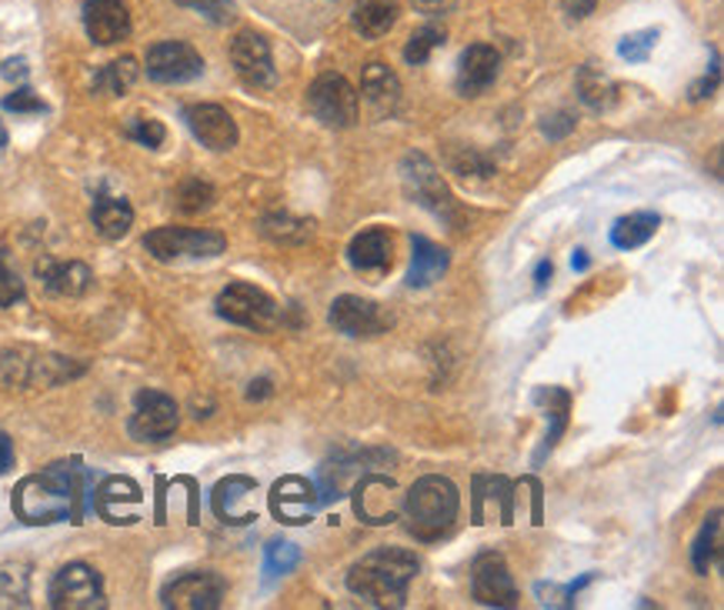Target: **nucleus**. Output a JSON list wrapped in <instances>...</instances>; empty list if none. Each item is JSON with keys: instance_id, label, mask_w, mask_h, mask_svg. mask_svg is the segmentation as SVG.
<instances>
[{"instance_id": "1", "label": "nucleus", "mask_w": 724, "mask_h": 610, "mask_svg": "<svg viewBox=\"0 0 724 610\" xmlns=\"http://www.w3.org/2000/svg\"><path fill=\"white\" fill-rule=\"evenodd\" d=\"M421 564L408 548H378L348 571V591L374 608H401Z\"/></svg>"}, {"instance_id": "2", "label": "nucleus", "mask_w": 724, "mask_h": 610, "mask_svg": "<svg viewBox=\"0 0 724 610\" xmlns=\"http://www.w3.org/2000/svg\"><path fill=\"white\" fill-rule=\"evenodd\" d=\"M80 471L74 464H50L13 488V514L23 524H57L74 514Z\"/></svg>"}, {"instance_id": "3", "label": "nucleus", "mask_w": 724, "mask_h": 610, "mask_svg": "<svg viewBox=\"0 0 724 610\" xmlns=\"http://www.w3.org/2000/svg\"><path fill=\"white\" fill-rule=\"evenodd\" d=\"M458 511H461V494L454 488V481L441 478V474H428L421 478L408 494H404V521H408V531L431 544L438 538H444L454 521H458Z\"/></svg>"}, {"instance_id": "4", "label": "nucleus", "mask_w": 724, "mask_h": 610, "mask_svg": "<svg viewBox=\"0 0 724 610\" xmlns=\"http://www.w3.org/2000/svg\"><path fill=\"white\" fill-rule=\"evenodd\" d=\"M217 314L237 327L257 331V334H271L281 327V307L271 294H264L254 284H227L217 294Z\"/></svg>"}, {"instance_id": "5", "label": "nucleus", "mask_w": 724, "mask_h": 610, "mask_svg": "<svg viewBox=\"0 0 724 610\" xmlns=\"http://www.w3.org/2000/svg\"><path fill=\"white\" fill-rule=\"evenodd\" d=\"M147 254L157 260H207L224 254L227 240L217 230H197V227H157L144 237Z\"/></svg>"}, {"instance_id": "6", "label": "nucleus", "mask_w": 724, "mask_h": 610, "mask_svg": "<svg viewBox=\"0 0 724 610\" xmlns=\"http://www.w3.org/2000/svg\"><path fill=\"white\" fill-rule=\"evenodd\" d=\"M84 367L70 364L67 357L33 354V351H7L0 354V377L10 387H53L60 381L77 377Z\"/></svg>"}, {"instance_id": "7", "label": "nucleus", "mask_w": 724, "mask_h": 610, "mask_svg": "<svg viewBox=\"0 0 724 610\" xmlns=\"http://www.w3.org/2000/svg\"><path fill=\"white\" fill-rule=\"evenodd\" d=\"M307 110L331 130H348L358 120V90L344 73H321L307 90Z\"/></svg>"}, {"instance_id": "8", "label": "nucleus", "mask_w": 724, "mask_h": 610, "mask_svg": "<svg viewBox=\"0 0 724 610\" xmlns=\"http://www.w3.org/2000/svg\"><path fill=\"white\" fill-rule=\"evenodd\" d=\"M50 608L53 610H100L107 608L104 601V581L100 574L84 564V561H74V564H63L53 581H50Z\"/></svg>"}, {"instance_id": "9", "label": "nucleus", "mask_w": 724, "mask_h": 610, "mask_svg": "<svg viewBox=\"0 0 724 610\" xmlns=\"http://www.w3.org/2000/svg\"><path fill=\"white\" fill-rule=\"evenodd\" d=\"M227 584L214 571H187L164 584L160 604L170 610H217L224 604Z\"/></svg>"}, {"instance_id": "10", "label": "nucleus", "mask_w": 724, "mask_h": 610, "mask_svg": "<svg viewBox=\"0 0 724 610\" xmlns=\"http://www.w3.org/2000/svg\"><path fill=\"white\" fill-rule=\"evenodd\" d=\"M144 70L154 83H187L204 73V57L187 40H160L147 50Z\"/></svg>"}, {"instance_id": "11", "label": "nucleus", "mask_w": 724, "mask_h": 610, "mask_svg": "<svg viewBox=\"0 0 724 610\" xmlns=\"http://www.w3.org/2000/svg\"><path fill=\"white\" fill-rule=\"evenodd\" d=\"M180 424V411L174 404V397L160 394V391H140L134 397V414H130V437L154 444V441H167Z\"/></svg>"}, {"instance_id": "12", "label": "nucleus", "mask_w": 724, "mask_h": 610, "mask_svg": "<svg viewBox=\"0 0 724 610\" xmlns=\"http://www.w3.org/2000/svg\"><path fill=\"white\" fill-rule=\"evenodd\" d=\"M401 180H404L408 194H411L421 207H428L434 217H444V220L454 217V200H451V194H448V187H444L438 167H434L424 154H408V157H404V164H401Z\"/></svg>"}, {"instance_id": "13", "label": "nucleus", "mask_w": 724, "mask_h": 610, "mask_svg": "<svg viewBox=\"0 0 724 610\" xmlns=\"http://www.w3.org/2000/svg\"><path fill=\"white\" fill-rule=\"evenodd\" d=\"M327 321H331L334 331H341V334H348V337H378V334H384V331L394 324V317H391L381 304L364 301V297H354V294L337 297V301L331 304Z\"/></svg>"}, {"instance_id": "14", "label": "nucleus", "mask_w": 724, "mask_h": 610, "mask_svg": "<svg viewBox=\"0 0 724 610\" xmlns=\"http://www.w3.org/2000/svg\"><path fill=\"white\" fill-rule=\"evenodd\" d=\"M231 63H234L237 77L251 87H274L277 83L271 43L257 30H241L231 40Z\"/></svg>"}, {"instance_id": "15", "label": "nucleus", "mask_w": 724, "mask_h": 610, "mask_svg": "<svg viewBox=\"0 0 724 610\" xmlns=\"http://www.w3.org/2000/svg\"><path fill=\"white\" fill-rule=\"evenodd\" d=\"M471 594L478 604L485 608H515L518 604V588H515V578L505 564L501 554L488 551L474 561V571H471Z\"/></svg>"}, {"instance_id": "16", "label": "nucleus", "mask_w": 724, "mask_h": 610, "mask_svg": "<svg viewBox=\"0 0 724 610\" xmlns=\"http://www.w3.org/2000/svg\"><path fill=\"white\" fill-rule=\"evenodd\" d=\"M321 508V498H317V488L314 481L301 478V474H287L274 484L271 491V514L281 521V524H307Z\"/></svg>"}, {"instance_id": "17", "label": "nucleus", "mask_w": 724, "mask_h": 610, "mask_svg": "<svg viewBox=\"0 0 724 610\" xmlns=\"http://www.w3.org/2000/svg\"><path fill=\"white\" fill-rule=\"evenodd\" d=\"M184 120L190 134L207 147V150H231L237 147V124L221 104H190L184 107Z\"/></svg>"}, {"instance_id": "18", "label": "nucleus", "mask_w": 724, "mask_h": 610, "mask_svg": "<svg viewBox=\"0 0 724 610\" xmlns=\"http://www.w3.org/2000/svg\"><path fill=\"white\" fill-rule=\"evenodd\" d=\"M84 30L94 43L110 47L130 37V13L124 0H84Z\"/></svg>"}, {"instance_id": "19", "label": "nucleus", "mask_w": 724, "mask_h": 610, "mask_svg": "<svg viewBox=\"0 0 724 610\" xmlns=\"http://www.w3.org/2000/svg\"><path fill=\"white\" fill-rule=\"evenodd\" d=\"M498 70H501V53L491 43H471L458 63V90L464 97H478L498 80Z\"/></svg>"}, {"instance_id": "20", "label": "nucleus", "mask_w": 724, "mask_h": 610, "mask_svg": "<svg viewBox=\"0 0 724 610\" xmlns=\"http://www.w3.org/2000/svg\"><path fill=\"white\" fill-rule=\"evenodd\" d=\"M37 277L50 297H80L90 291L94 274L80 260H37Z\"/></svg>"}, {"instance_id": "21", "label": "nucleus", "mask_w": 724, "mask_h": 610, "mask_svg": "<svg viewBox=\"0 0 724 610\" xmlns=\"http://www.w3.org/2000/svg\"><path fill=\"white\" fill-rule=\"evenodd\" d=\"M361 94L364 104L374 110V117H391L401 104V80L388 63H368L361 73Z\"/></svg>"}, {"instance_id": "22", "label": "nucleus", "mask_w": 724, "mask_h": 610, "mask_svg": "<svg viewBox=\"0 0 724 610\" xmlns=\"http://www.w3.org/2000/svg\"><path fill=\"white\" fill-rule=\"evenodd\" d=\"M257 491V481L254 478H244V474H231L224 478L217 488H214V498H211V508L214 514L224 521V524H251L257 521L254 511H244L241 504Z\"/></svg>"}, {"instance_id": "23", "label": "nucleus", "mask_w": 724, "mask_h": 610, "mask_svg": "<svg viewBox=\"0 0 724 610\" xmlns=\"http://www.w3.org/2000/svg\"><path fill=\"white\" fill-rule=\"evenodd\" d=\"M140 504V488L130 478H107L97 494H94V508L104 521L110 524H134V514L124 508Z\"/></svg>"}, {"instance_id": "24", "label": "nucleus", "mask_w": 724, "mask_h": 610, "mask_svg": "<svg viewBox=\"0 0 724 610\" xmlns=\"http://www.w3.org/2000/svg\"><path fill=\"white\" fill-rule=\"evenodd\" d=\"M391 257H394V240L384 227L361 230L348 247V260L354 270H388Z\"/></svg>"}, {"instance_id": "25", "label": "nucleus", "mask_w": 724, "mask_h": 610, "mask_svg": "<svg viewBox=\"0 0 724 610\" xmlns=\"http://www.w3.org/2000/svg\"><path fill=\"white\" fill-rule=\"evenodd\" d=\"M451 257L444 247L431 244L428 237H411V267H408V287L411 291H421V287H431L444 270H448Z\"/></svg>"}, {"instance_id": "26", "label": "nucleus", "mask_w": 724, "mask_h": 610, "mask_svg": "<svg viewBox=\"0 0 724 610\" xmlns=\"http://www.w3.org/2000/svg\"><path fill=\"white\" fill-rule=\"evenodd\" d=\"M90 220H94L100 237L120 240L134 227V207L124 197H100V200H94Z\"/></svg>"}, {"instance_id": "27", "label": "nucleus", "mask_w": 724, "mask_h": 610, "mask_svg": "<svg viewBox=\"0 0 724 610\" xmlns=\"http://www.w3.org/2000/svg\"><path fill=\"white\" fill-rule=\"evenodd\" d=\"M398 17H401V10L394 0H361L354 7V30L368 40H378V37L394 30Z\"/></svg>"}, {"instance_id": "28", "label": "nucleus", "mask_w": 724, "mask_h": 610, "mask_svg": "<svg viewBox=\"0 0 724 610\" xmlns=\"http://www.w3.org/2000/svg\"><path fill=\"white\" fill-rule=\"evenodd\" d=\"M578 94H581V104H585V107H591V110H608V107L615 104V97H618V87H615V80H612L601 67L585 63V67L578 70Z\"/></svg>"}, {"instance_id": "29", "label": "nucleus", "mask_w": 724, "mask_h": 610, "mask_svg": "<svg viewBox=\"0 0 724 610\" xmlns=\"http://www.w3.org/2000/svg\"><path fill=\"white\" fill-rule=\"evenodd\" d=\"M718 561H722V511H712L692 544V564L698 574H712Z\"/></svg>"}, {"instance_id": "30", "label": "nucleus", "mask_w": 724, "mask_h": 610, "mask_svg": "<svg viewBox=\"0 0 724 610\" xmlns=\"http://www.w3.org/2000/svg\"><path fill=\"white\" fill-rule=\"evenodd\" d=\"M658 224H662L658 214H648V210L628 214V217H622V220L612 227V244H615L618 250H635V247H642V244H648V240L655 237Z\"/></svg>"}, {"instance_id": "31", "label": "nucleus", "mask_w": 724, "mask_h": 610, "mask_svg": "<svg viewBox=\"0 0 724 610\" xmlns=\"http://www.w3.org/2000/svg\"><path fill=\"white\" fill-rule=\"evenodd\" d=\"M134 83H137V60H134V57H117V60L104 63V67L94 73V90H97V94L124 97Z\"/></svg>"}, {"instance_id": "32", "label": "nucleus", "mask_w": 724, "mask_h": 610, "mask_svg": "<svg viewBox=\"0 0 724 610\" xmlns=\"http://www.w3.org/2000/svg\"><path fill=\"white\" fill-rule=\"evenodd\" d=\"M261 234L274 244H307L314 234V224L291 217V214H267L261 220Z\"/></svg>"}, {"instance_id": "33", "label": "nucleus", "mask_w": 724, "mask_h": 610, "mask_svg": "<svg viewBox=\"0 0 724 610\" xmlns=\"http://www.w3.org/2000/svg\"><path fill=\"white\" fill-rule=\"evenodd\" d=\"M297 564H301V548L297 544H291V541H271L264 548V574L267 578L291 574Z\"/></svg>"}, {"instance_id": "34", "label": "nucleus", "mask_w": 724, "mask_h": 610, "mask_svg": "<svg viewBox=\"0 0 724 610\" xmlns=\"http://www.w3.org/2000/svg\"><path fill=\"white\" fill-rule=\"evenodd\" d=\"M441 43H444V30L434 27V23H428V27H421V30L411 33V40H408V47H404V60L414 63V67H421V63H428L431 50L441 47Z\"/></svg>"}, {"instance_id": "35", "label": "nucleus", "mask_w": 724, "mask_h": 610, "mask_svg": "<svg viewBox=\"0 0 724 610\" xmlns=\"http://www.w3.org/2000/svg\"><path fill=\"white\" fill-rule=\"evenodd\" d=\"M658 27H648V30H635V33H628V37H622V43H618V53L628 60V63H645L648 57H652V50L658 47Z\"/></svg>"}, {"instance_id": "36", "label": "nucleus", "mask_w": 724, "mask_h": 610, "mask_svg": "<svg viewBox=\"0 0 724 610\" xmlns=\"http://www.w3.org/2000/svg\"><path fill=\"white\" fill-rule=\"evenodd\" d=\"M211 204H214V187H211V184H204V180H197V177H190V180L180 184V190H177V207H180L184 214H200V210H207Z\"/></svg>"}, {"instance_id": "37", "label": "nucleus", "mask_w": 724, "mask_h": 610, "mask_svg": "<svg viewBox=\"0 0 724 610\" xmlns=\"http://www.w3.org/2000/svg\"><path fill=\"white\" fill-rule=\"evenodd\" d=\"M124 134H127L130 140H137L140 147H150V150H157V147L164 144V137H167L164 124L154 120V117H130L127 127H124Z\"/></svg>"}, {"instance_id": "38", "label": "nucleus", "mask_w": 724, "mask_h": 610, "mask_svg": "<svg viewBox=\"0 0 724 610\" xmlns=\"http://www.w3.org/2000/svg\"><path fill=\"white\" fill-rule=\"evenodd\" d=\"M555 411H548L551 414V431H548V437H545V444H541V451L535 454V464H541L551 451H555V444H558V437L565 434V427H568V407H571V397L565 394V391H558V397H555Z\"/></svg>"}, {"instance_id": "39", "label": "nucleus", "mask_w": 724, "mask_h": 610, "mask_svg": "<svg viewBox=\"0 0 724 610\" xmlns=\"http://www.w3.org/2000/svg\"><path fill=\"white\" fill-rule=\"evenodd\" d=\"M27 604V574L20 568L0 571V608H23Z\"/></svg>"}, {"instance_id": "40", "label": "nucleus", "mask_w": 724, "mask_h": 610, "mask_svg": "<svg viewBox=\"0 0 724 610\" xmlns=\"http://www.w3.org/2000/svg\"><path fill=\"white\" fill-rule=\"evenodd\" d=\"M23 294H27V287H23L20 274L13 270L7 250H0V307H10V304L23 301Z\"/></svg>"}, {"instance_id": "41", "label": "nucleus", "mask_w": 724, "mask_h": 610, "mask_svg": "<svg viewBox=\"0 0 724 610\" xmlns=\"http://www.w3.org/2000/svg\"><path fill=\"white\" fill-rule=\"evenodd\" d=\"M177 7H187L200 17H207L211 23H231L237 17L234 0H174Z\"/></svg>"}, {"instance_id": "42", "label": "nucleus", "mask_w": 724, "mask_h": 610, "mask_svg": "<svg viewBox=\"0 0 724 610\" xmlns=\"http://www.w3.org/2000/svg\"><path fill=\"white\" fill-rule=\"evenodd\" d=\"M0 107H3V110H13V114H47V104H43L30 87H20V90L7 94V97L0 100Z\"/></svg>"}, {"instance_id": "43", "label": "nucleus", "mask_w": 724, "mask_h": 610, "mask_svg": "<svg viewBox=\"0 0 724 610\" xmlns=\"http://www.w3.org/2000/svg\"><path fill=\"white\" fill-rule=\"evenodd\" d=\"M575 124H578V120H575L568 110H558V114L545 117L541 130H545V137H548V140H561V137H568V134L575 130Z\"/></svg>"}, {"instance_id": "44", "label": "nucleus", "mask_w": 724, "mask_h": 610, "mask_svg": "<svg viewBox=\"0 0 724 610\" xmlns=\"http://www.w3.org/2000/svg\"><path fill=\"white\" fill-rule=\"evenodd\" d=\"M451 167H454L461 177H468V174L488 177V174H491V160H488V157H481V154H474V150H468L464 157H454V160H451Z\"/></svg>"}, {"instance_id": "45", "label": "nucleus", "mask_w": 724, "mask_h": 610, "mask_svg": "<svg viewBox=\"0 0 724 610\" xmlns=\"http://www.w3.org/2000/svg\"><path fill=\"white\" fill-rule=\"evenodd\" d=\"M27 73H30V70H27V60H23V57H10V60L0 63V77H3V80H27Z\"/></svg>"}, {"instance_id": "46", "label": "nucleus", "mask_w": 724, "mask_h": 610, "mask_svg": "<svg viewBox=\"0 0 724 610\" xmlns=\"http://www.w3.org/2000/svg\"><path fill=\"white\" fill-rule=\"evenodd\" d=\"M411 3H414V10H421V13H428V17H441V13L454 10L458 0H411Z\"/></svg>"}, {"instance_id": "47", "label": "nucleus", "mask_w": 724, "mask_h": 610, "mask_svg": "<svg viewBox=\"0 0 724 610\" xmlns=\"http://www.w3.org/2000/svg\"><path fill=\"white\" fill-rule=\"evenodd\" d=\"M561 3H565V13L575 17V20H585L598 7V0H561Z\"/></svg>"}, {"instance_id": "48", "label": "nucleus", "mask_w": 724, "mask_h": 610, "mask_svg": "<svg viewBox=\"0 0 724 610\" xmlns=\"http://www.w3.org/2000/svg\"><path fill=\"white\" fill-rule=\"evenodd\" d=\"M13 468V444L7 434H0V474H7Z\"/></svg>"}, {"instance_id": "49", "label": "nucleus", "mask_w": 724, "mask_h": 610, "mask_svg": "<svg viewBox=\"0 0 724 610\" xmlns=\"http://www.w3.org/2000/svg\"><path fill=\"white\" fill-rule=\"evenodd\" d=\"M551 274H555L551 260H541V264L535 267V287H538V291H545V287L551 284Z\"/></svg>"}, {"instance_id": "50", "label": "nucleus", "mask_w": 724, "mask_h": 610, "mask_svg": "<svg viewBox=\"0 0 724 610\" xmlns=\"http://www.w3.org/2000/svg\"><path fill=\"white\" fill-rule=\"evenodd\" d=\"M264 397H271V381H267V377L251 381V387H247V401H264Z\"/></svg>"}, {"instance_id": "51", "label": "nucleus", "mask_w": 724, "mask_h": 610, "mask_svg": "<svg viewBox=\"0 0 724 610\" xmlns=\"http://www.w3.org/2000/svg\"><path fill=\"white\" fill-rule=\"evenodd\" d=\"M571 267H575V270H588V254H585V250H575Z\"/></svg>"}, {"instance_id": "52", "label": "nucleus", "mask_w": 724, "mask_h": 610, "mask_svg": "<svg viewBox=\"0 0 724 610\" xmlns=\"http://www.w3.org/2000/svg\"><path fill=\"white\" fill-rule=\"evenodd\" d=\"M0 147H7V127H3V120H0Z\"/></svg>"}]
</instances>
